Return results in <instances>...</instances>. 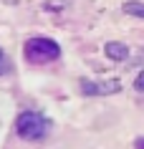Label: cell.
<instances>
[{
    "label": "cell",
    "instance_id": "obj_1",
    "mask_svg": "<svg viewBox=\"0 0 144 149\" xmlns=\"http://www.w3.org/2000/svg\"><path fill=\"white\" fill-rule=\"evenodd\" d=\"M46 126H48V121L43 119V114H38V111H23L15 121V132L25 141H38V139H43Z\"/></svg>",
    "mask_w": 144,
    "mask_h": 149
},
{
    "label": "cell",
    "instance_id": "obj_7",
    "mask_svg": "<svg viewBox=\"0 0 144 149\" xmlns=\"http://www.w3.org/2000/svg\"><path fill=\"white\" fill-rule=\"evenodd\" d=\"M134 86H136V91H144V71L136 76V81H134Z\"/></svg>",
    "mask_w": 144,
    "mask_h": 149
},
{
    "label": "cell",
    "instance_id": "obj_3",
    "mask_svg": "<svg viewBox=\"0 0 144 149\" xmlns=\"http://www.w3.org/2000/svg\"><path fill=\"white\" fill-rule=\"evenodd\" d=\"M81 88L86 94H111V91H119V81H109V84H88V81H83Z\"/></svg>",
    "mask_w": 144,
    "mask_h": 149
},
{
    "label": "cell",
    "instance_id": "obj_5",
    "mask_svg": "<svg viewBox=\"0 0 144 149\" xmlns=\"http://www.w3.org/2000/svg\"><path fill=\"white\" fill-rule=\"evenodd\" d=\"M124 13L136 15V18H144V3H139V0H129V3H124Z\"/></svg>",
    "mask_w": 144,
    "mask_h": 149
},
{
    "label": "cell",
    "instance_id": "obj_4",
    "mask_svg": "<svg viewBox=\"0 0 144 149\" xmlns=\"http://www.w3.org/2000/svg\"><path fill=\"white\" fill-rule=\"evenodd\" d=\"M106 56L111 58V61H124L129 56V48L124 43H106Z\"/></svg>",
    "mask_w": 144,
    "mask_h": 149
},
{
    "label": "cell",
    "instance_id": "obj_6",
    "mask_svg": "<svg viewBox=\"0 0 144 149\" xmlns=\"http://www.w3.org/2000/svg\"><path fill=\"white\" fill-rule=\"evenodd\" d=\"M10 68H13V66H10V58L5 56V51L0 48V76H5V73H10Z\"/></svg>",
    "mask_w": 144,
    "mask_h": 149
},
{
    "label": "cell",
    "instance_id": "obj_2",
    "mask_svg": "<svg viewBox=\"0 0 144 149\" xmlns=\"http://www.w3.org/2000/svg\"><path fill=\"white\" fill-rule=\"evenodd\" d=\"M58 56H61V48L56 40H48V38L25 40V58L31 63H48V61H56Z\"/></svg>",
    "mask_w": 144,
    "mask_h": 149
},
{
    "label": "cell",
    "instance_id": "obj_8",
    "mask_svg": "<svg viewBox=\"0 0 144 149\" xmlns=\"http://www.w3.org/2000/svg\"><path fill=\"white\" fill-rule=\"evenodd\" d=\"M136 149H144V136H139V139H136Z\"/></svg>",
    "mask_w": 144,
    "mask_h": 149
}]
</instances>
